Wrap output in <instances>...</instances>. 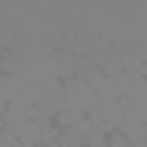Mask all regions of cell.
I'll return each instance as SVG.
<instances>
[{"label": "cell", "mask_w": 147, "mask_h": 147, "mask_svg": "<svg viewBox=\"0 0 147 147\" xmlns=\"http://www.w3.org/2000/svg\"><path fill=\"white\" fill-rule=\"evenodd\" d=\"M0 147H23V144H20V138L15 136V130L0 127Z\"/></svg>", "instance_id": "7"}, {"label": "cell", "mask_w": 147, "mask_h": 147, "mask_svg": "<svg viewBox=\"0 0 147 147\" xmlns=\"http://www.w3.org/2000/svg\"><path fill=\"white\" fill-rule=\"evenodd\" d=\"M107 147H133V144H130V138L124 136V130H113V133H110Z\"/></svg>", "instance_id": "8"}, {"label": "cell", "mask_w": 147, "mask_h": 147, "mask_svg": "<svg viewBox=\"0 0 147 147\" xmlns=\"http://www.w3.org/2000/svg\"><path fill=\"white\" fill-rule=\"evenodd\" d=\"M35 147H46V144H43V141H40V144H35Z\"/></svg>", "instance_id": "9"}, {"label": "cell", "mask_w": 147, "mask_h": 147, "mask_svg": "<svg viewBox=\"0 0 147 147\" xmlns=\"http://www.w3.org/2000/svg\"><path fill=\"white\" fill-rule=\"evenodd\" d=\"M84 118H87L84 113L72 110V107H63V110H58V115H55V124H58V127H78Z\"/></svg>", "instance_id": "4"}, {"label": "cell", "mask_w": 147, "mask_h": 147, "mask_svg": "<svg viewBox=\"0 0 147 147\" xmlns=\"http://www.w3.org/2000/svg\"><path fill=\"white\" fill-rule=\"evenodd\" d=\"M115 81L121 87V104L127 110L147 107V75H138V72H133V69H121Z\"/></svg>", "instance_id": "2"}, {"label": "cell", "mask_w": 147, "mask_h": 147, "mask_svg": "<svg viewBox=\"0 0 147 147\" xmlns=\"http://www.w3.org/2000/svg\"><path fill=\"white\" fill-rule=\"evenodd\" d=\"M61 98L66 101V107L78 110V113H84V115H90V113H95V110L101 107L98 92H95L84 78H78V75H72V78L63 81V87H61Z\"/></svg>", "instance_id": "1"}, {"label": "cell", "mask_w": 147, "mask_h": 147, "mask_svg": "<svg viewBox=\"0 0 147 147\" xmlns=\"http://www.w3.org/2000/svg\"><path fill=\"white\" fill-rule=\"evenodd\" d=\"M15 136L20 138V144H23V147H35V144H40V141H43V130H40L35 121H26L23 127H18V130H15Z\"/></svg>", "instance_id": "3"}, {"label": "cell", "mask_w": 147, "mask_h": 147, "mask_svg": "<svg viewBox=\"0 0 147 147\" xmlns=\"http://www.w3.org/2000/svg\"><path fill=\"white\" fill-rule=\"evenodd\" d=\"M0 69H3V75H18V72L23 69L20 55H15V52H3V55H0Z\"/></svg>", "instance_id": "5"}, {"label": "cell", "mask_w": 147, "mask_h": 147, "mask_svg": "<svg viewBox=\"0 0 147 147\" xmlns=\"http://www.w3.org/2000/svg\"><path fill=\"white\" fill-rule=\"evenodd\" d=\"M32 121L40 127V130H52L55 127V115H49L46 110H40V107H35L32 110Z\"/></svg>", "instance_id": "6"}]
</instances>
